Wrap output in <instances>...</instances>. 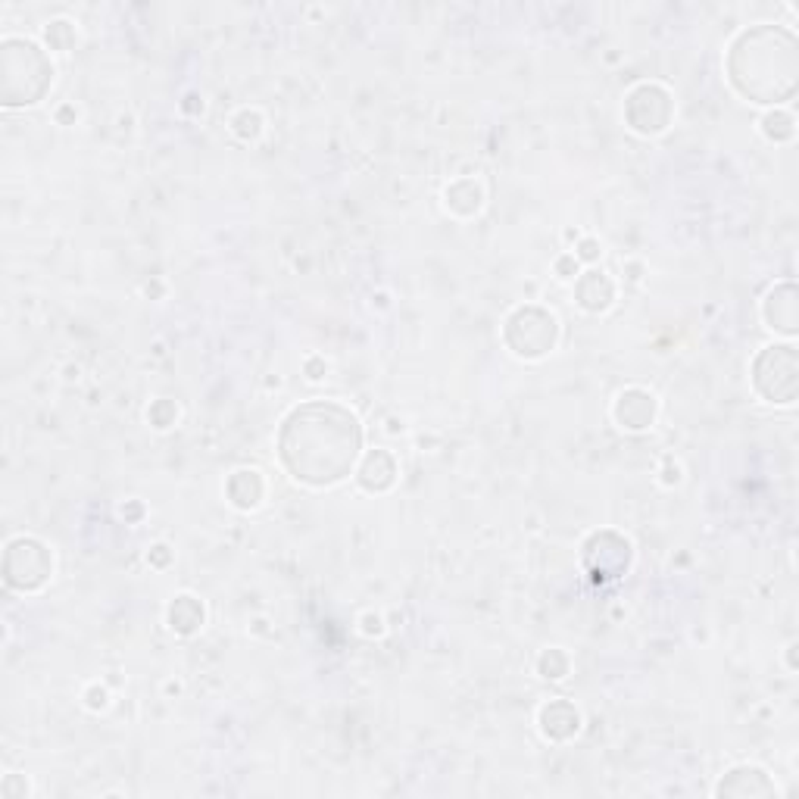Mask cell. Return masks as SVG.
Returning a JSON list of instances; mask_svg holds the SVG:
<instances>
[{"mask_svg": "<svg viewBox=\"0 0 799 799\" xmlns=\"http://www.w3.org/2000/svg\"><path fill=\"white\" fill-rule=\"evenodd\" d=\"M668 116H672V103H668V94L662 88L653 91V103H647V85H640L631 97H628V119L637 132L650 135V132H662Z\"/></svg>", "mask_w": 799, "mask_h": 799, "instance_id": "cell-5", "label": "cell"}, {"mask_svg": "<svg viewBox=\"0 0 799 799\" xmlns=\"http://www.w3.org/2000/svg\"><path fill=\"white\" fill-rule=\"evenodd\" d=\"M762 128H765V135L771 141H787V138H793V119L787 113H771V116H765Z\"/></svg>", "mask_w": 799, "mask_h": 799, "instance_id": "cell-13", "label": "cell"}, {"mask_svg": "<svg viewBox=\"0 0 799 799\" xmlns=\"http://www.w3.org/2000/svg\"><path fill=\"white\" fill-rule=\"evenodd\" d=\"M581 256H587V260H594V256H597V244H594V241H584Z\"/></svg>", "mask_w": 799, "mask_h": 799, "instance_id": "cell-14", "label": "cell"}, {"mask_svg": "<svg viewBox=\"0 0 799 799\" xmlns=\"http://www.w3.org/2000/svg\"><path fill=\"white\" fill-rule=\"evenodd\" d=\"M359 444L363 428L353 412L338 403H306L294 409L278 434L281 462L288 472L316 487L350 475Z\"/></svg>", "mask_w": 799, "mask_h": 799, "instance_id": "cell-1", "label": "cell"}, {"mask_svg": "<svg viewBox=\"0 0 799 799\" xmlns=\"http://www.w3.org/2000/svg\"><path fill=\"white\" fill-rule=\"evenodd\" d=\"M753 384L768 403H793L799 391V359L790 344L765 347L753 366Z\"/></svg>", "mask_w": 799, "mask_h": 799, "instance_id": "cell-3", "label": "cell"}, {"mask_svg": "<svg viewBox=\"0 0 799 799\" xmlns=\"http://www.w3.org/2000/svg\"><path fill=\"white\" fill-rule=\"evenodd\" d=\"M522 338H512L509 347L519 356H544L556 344V319L547 316L544 309H519L509 325L506 334H519Z\"/></svg>", "mask_w": 799, "mask_h": 799, "instance_id": "cell-4", "label": "cell"}, {"mask_svg": "<svg viewBox=\"0 0 799 799\" xmlns=\"http://www.w3.org/2000/svg\"><path fill=\"white\" fill-rule=\"evenodd\" d=\"M765 319L771 328H778V331H787V334L796 331V288L793 285H781L768 294Z\"/></svg>", "mask_w": 799, "mask_h": 799, "instance_id": "cell-7", "label": "cell"}, {"mask_svg": "<svg viewBox=\"0 0 799 799\" xmlns=\"http://www.w3.org/2000/svg\"><path fill=\"white\" fill-rule=\"evenodd\" d=\"M721 796H771L775 784L768 781L762 768H734L728 771V778L718 784Z\"/></svg>", "mask_w": 799, "mask_h": 799, "instance_id": "cell-6", "label": "cell"}, {"mask_svg": "<svg viewBox=\"0 0 799 799\" xmlns=\"http://www.w3.org/2000/svg\"><path fill=\"white\" fill-rule=\"evenodd\" d=\"M653 412H656V403L650 394H643V391H628L618 397V406H615V419L622 422L625 428H647L653 422Z\"/></svg>", "mask_w": 799, "mask_h": 799, "instance_id": "cell-8", "label": "cell"}, {"mask_svg": "<svg viewBox=\"0 0 799 799\" xmlns=\"http://www.w3.org/2000/svg\"><path fill=\"white\" fill-rule=\"evenodd\" d=\"M540 721H544V734L556 740H565L578 731V712L569 703H550L540 712Z\"/></svg>", "mask_w": 799, "mask_h": 799, "instance_id": "cell-11", "label": "cell"}, {"mask_svg": "<svg viewBox=\"0 0 799 799\" xmlns=\"http://www.w3.org/2000/svg\"><path fill=\"white\" fill-rule=\"evenodd\" d=\"M359 484L366 487V491H388L394 484V459L388 453H369L363 469H359Z\"/></svg>", "mask_w": 799, "mask_h": 799, "instance_id": "cell-9", "label": "cell"}, {"mask_svg": "<svg viewBox=\"0 0 799 799\" xmlns=\"http://www.w3.org/2000/svg\"><path fill=\"white\" fill-rule=\"evenodd\" d=\"M578 303L584 309H590V313H600V309H606L612 303V285H609V278L603 272H587L581 278V285H578Z\"/></svg>", "mask_w": 799, "mask_h": 799, "instance_id": "cell-10", "label": "cell"}, {"mask_svg": "<svg viewBox=\"0 0 799 799\" xmlns=\"http://www.w3.org/2000/svg\"><path fill=\"white\" fill-rule=\"evenodd\" d=\"M728 75L734 88L756 103H781L793 97L799 75L796 38L778 25L743 32L731 47Z\"/></svg>", "mask_w": 799, "mask_h": 799, "instance_id": "cell-2", "label": "cell"}, {"mask_svg": "<svg viewBox=\"0 0 799 799\" xmlns=\"http://www.w3.org/2000/svg\"><path fill=\"white\" fill-rule=\"evenodd\" d=\"M169 622H172V628L191 634V631L203 622V609H200L191 597H178L175 606L169 609Z\"/></svg>", "mask_w": 799, "mask_h": 799, "instance_id": "cell-12", "label": "cell"}]
</instances>
